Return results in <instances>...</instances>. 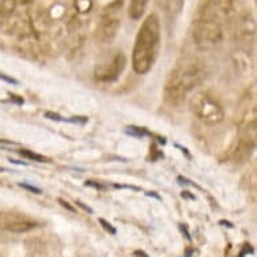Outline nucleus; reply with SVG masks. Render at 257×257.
<instances>
[{
  "label": "nucleus",
  "instance_id": "19",
  "mask_svg": "<svg viewBox=\"0 0 257 257\" xmlns=\"http://www.w3.org/2000/svg\"><path fill=\"white\" fill-rule=\"evenodd\" d=\"M134 256L135 257H150L146 252H143V250H135L134 252Z\"/></svg>",
  "mask_w": 257,
  "mask_h": 257
},
{
  "label": "nucleus",
  "instance_id": "5",
  "mask_svg": "<svg viewBox=\"0 0 257 257\" xmlns=\"http://www.w3.org/2000/svg\"><path fill=\"white\" fill-rule=\"evenodd\" d=\"M236 122L241 131L246 130V128L256 126L257 102L254 88H252V90H248L246 94H244L240 100V104H238V108H237Z\"/></svg>",
  "mask_w": 257,
  "mask_h": 257
},
{
  "label": "nucleus",
  "instance_id": "13",
  "mask_svg": "<svg viewBox=\"0 0 257 257\" xmlns=\"http://www.w3.org/2000/svg\"><path fill=\"white\" fill-rule=\"evenodd\" d=\"M77 9L80 10L81 13H86L92 7V2L90 0H77Z\"/></svg>",
  "mask_w": 257,
  "mask_h": 257
},
{
  "label": "nucleus",
  "instance_id": "1",
  "mask_svg": "<svg viewBox=\"0 0 257 257\" xmlns=\"http://www.w3.org/2000/svg\"><path fill=\"white\" fill-rule=\"evenodd\" d=\"M206 78V69L201 61L195 58L182 59L171 70L166 81L165 101L171 106L181 105L187 94L193 92Z\"/></svg>",
  "mask_w": 257,
  "mask_h": 257
},
{
  "label": "nucleus",
  "instance_id": "7",
  "mask_svg": "<svg viewBox=\"0 0 257 257\" xmlns=\"http://www.w3.org/2000/svg\"><path fill=\"white\" fill-rule=\"evenodd\" d=\"M126 65V57L117 53L113 58L105 63H100L94 69V78L100 82H113L120 77Z\"/></svg>",
  "mask_w": 257,
  "mask_h": 257
},
{
  "label": "nucleus",
  "instance_id": "15",
  "mask_svg": "<svg viewBox=\"0 0 257 257\" xmlns=\"http://www.w3.org/2000/svg\"><path fill=\"white\" fill-rule=\"evenodd\" d=\"M128 132L132 134V135H138V136H143L146 135L147 132L144 128H135V126H131V128H128Z\"/></svg>",
  "mask_w": 257,
  "mask_h": 257
},
{
  "label": "nucleus",
  "instance_id": "6",
  "mask_svg": "<svg viewBox=\"0 0 257 257\" xmlns=\"http://www.w3.org/2000/svg\"><path fill=\"white\" fill-rule=\"evenodd\" d=\"M37 219L30 215L17 213V211H2L0 213V229L11 233H27L38 228Z\"/></svg>",
  "mask_w": 257,
  "mask_h": 257
},
{
  "label": "nucleus",
  "instance_id": "20",
  "mask_svg": "<svg viewBox=\"0 0 257 257\" xmlns=\"http://www.w3.org/2000/svg\"><path fill=\"white\" fill-rule=\"evenodd\" d=\"M179 229H181L182 230V233H183V234H186V238H187V240H190V238H191V237H190V234H189V232H187V229L185 228V225H179Z\"/></svg>",
  "mask_w": 257,
  "mask_h": 257
},
{
  "label": "nucleus",
  "instance_id": "10",
  "mask_svg": "<svg viewBox=\"0 0 257 257\" xmlns=\"http://www.w3.org/2000/svg\"><path fill=\"white\" fill-rule=\"evenodd\" d=\"M148 2L150 0H131L130 7H128V15L134 21H139L140 18L143 17L147 9Z\"/></svg>",
  "mask_w": 257,
  "mask_h": 257
},
{
  "label": "nucleus",
  "instance_id": "18",
  "mask_svg": "<svg viewBox=\"0 0 257 257\" xmlns=\"http://www.w3.org/2000/svg\"><path fill=\"white\" fill-rule=\"evenodd\" d=\"M77 205H78V206H80L81 207V209H84V210L85 211H88V213H90V214H92V213H93V210H92V209H90V207H88V206H85V205H84V203H81L80 202V201H77Z\"/></svg>",
  "mask_w": 257,
  "mask_h": 257
},
{
  "label": "nucleus",
  "instance_id": "9",
  "mask_svg": "<svg viewBox=\"0 0 257 257\" xmlns=\"http://www.w3.org/2000/svg\"><path fill=\"white\" fill-rule=\"evenodd\" d=\"M120 29V19L113 15H105L97 29V39L102 43H110L116 38Z\"/></svg>",
  "mask_w": 257,
  "mask_h": 257
},
{
  "label": "nucleus",
  "instance_id": "14",
  "mask_svg": "<svg viewBox=\"0 0 257 257\" xmlns=\"http://www.w3.org/2000/svg\"><path fill=\"white\" fill-rule=\"evenodd\" d=\"M98 221H100V223H101L102 228L105 229L106 232L109 233V234H112V236H116V234H117V230L113 228V225H112V223H109L108 221H105L104 218H100Z\"/></svg>",
  "mask_w": 257,
  "mask_h": 257
},
{
  "label": "nucleus",
  "instance_id": "4",
  "mask_svg": "<svg viewBox=\"0 0 257 257\" xmlns=\"http://www.w3.org/2000/svg\"><path fill=\"white\" fill-rule=\"evenodd\" d=\"M193 37L198 45H215L222 39V29L211 10L206 9L195 21Z\"/></svg>",
  "mask_w": 257,
  "mask_h": 257
},
{
  "label": "nucleus",
  "instance_id": "2",
  "mask_svg": "<svg viewBox=\"0 0 257 257\" xmlns=\"http://www.w3.org/2000/svg\"><path fill=\"white\" fill-rule=\"evenodd\" d=\"M160 47V21L155 13L150 14L140 26L132 50V68L138 74L151 70Z\"/></svg>",
  "mask_w": 257,
  "mask_h": 257
},
{
  "label": "nucleus",
  "instance_id": "11",
  "mask_svg": "<svg viewBox=\"0 0 257 257\" xmlns=\"http://www.w3.org/2000/svg\"><path fill=\"white\" fill-rule=\"evenodd\" d=\"M15 6H17V0H2V5H0V13L2 15H11L13 11L15 10Z\"/></svg>",
  "mask_w": 257,
  "mask_h": 257
},
{
  "label": "nucleus",
  "instance_id": "22",
  "mask_svg": "<svg viewBox=\"0 0 257 257\" xmlns=\"http://www.w3.org/2000/svg\"><path fill=\"white\" fill-rule=\"evenodd\" d=\"M221 225H226V228H230L232 229L233 228V223H230V222H226V221H221Z\"/></svg>",
  "mask_w": 257,
  "mask_h": 257
},
{
  "label": "nucleus",
  "instance_id": "12",
  "mask_svg": "<svg viewBox=\"0 0 257 257\" xmlns=\"http://www.w3.org/2000/svg\"><path fill=\"white\" fill-rule=\"evenodd\" d=\"M19 154H21L23 158H27L30 160H34V162H38V163H43V162H46V158L42 155H39V154H35L33 151H29V150H19Z\"/></svg>",
  "mask_w": 257,
  "mask_h": 257
},
{
  "label": "nucleus",
  "instance_id": "8",
  "mask_svg": "<svg viewBox=\"0 0 257 257\" xmlns=\"http://www.w3.org/2000/svg\"><path fill=\"white\" fill-rule=\"evenodd\" d=\"M256 147V126L242 130L240 139L237 140L236 148L233 151V159L236 162H244L248 159Z\"/></svg>",
  "mask_w": 257,
  "mask_h": 257
},
{
  "label": "nucleus",
  "instance_id": "17",
  "mask_svg": "<svg viewBox=\"0 0 257 257\" xmlns=\"http://www.w3.org/2000/svg\"><path fill=\"white\" fill-rule=\"evenodd\" d=\"M59 201V203H61V205H62L63 207H66V209H68L69 211H72V213H74V211H76V209H74V207L73 206H70V205H69V202H66V201H63V199H58Z\"/></svg>",
  "mask_w": 257,
  "mask_h": 257
},
{
  "label": "nucleus",
  "instance_id": "3",
  "mask_svg": "<svg viewBox=\"0 0 257 257\" xmlns=\"http://www.w3.org/2000/svg\"><path fill=\"white\" fill-rule=\"evenodd\" d=\"M190 109L199 121L206 125H217L225 117L221 104L206 92L195 93L190 98Z\"/></svg>",
  "mask_w": 257,
  "mask_h": 257
},
{
  "label": "nucleus",
  "instance_id": "16",
  "mask_svg": "<svg viewBox=\"0 0 257 257\" xmlns=\"http://www.w3.org/2000/svg\"><path fill=\"white\" fill-rule=\"evenodd\" d=\"M21 186L23 187V189L29 190V191H31V193H35V194H41V193H42V191H41V189H38V187H34V186L27 185V183H21Z\"/></svg>",
  "mask_w": 257,
  "mask_h": 257
},
{
  "label": "nucleus",
  "instance_id": "21",
  "mask_svg": "<svg viewBox=\"0 0 257 257\" xmlns=\"http://www.w3.org/2000/svg\"><path fill=\"white\" fill-rule=\"evenodd\" d=\"M0 78H3V80H5V81L10 82V84H17V81L13 80V78H7V77L3 76V74H0Z\"/></svg>",
  "mask_w": 257,
  "mask_h": 257
}]
</instances>
